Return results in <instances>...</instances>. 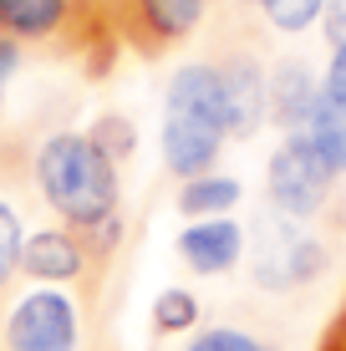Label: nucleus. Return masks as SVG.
Masks as SVG:
<instances>
[{
	"label": "nucleus",
	"mask_w": 346,
	"mask_h": 351,
	"mask_svg": "<svg viewBox=\"0 0 346 351\" xmlns=\"http://www.w3.org/2000/svg\"><path fill=\"white\" fill-rule=\"evenodd\" d=\"M36 189L46 209L62 219V229L82 234L92 260L107 265L123 245V168H117L87 132L62 128L41 138L36 148Z\"/></svg>",
	"instance_id": "nucleus-1"
},
{
	"label": "nucleus",
	"mask_w": 346,
	"mask_h": 351,
	"mask_svg": "<svg viewBox=\"0 0 346 351\" xmlns=\"http://www.w3.org/2000/svg\"><path fill=\"white\" fill-rule=\"evenodd\" d=\"M230 128H224V82L219 62H184L173 66L163 87V123H158V158L163 168L188 184L199 173H214Z\"/></svg>",
	"instance_id": "nucleus-2"
},
{
	"label": "nucleus",
	"mask_w": 346,
	"mask_h": 351,
	"mask_svg": "<svg viewBox=\"0 0 346 351\" xmlns=\"http://www.w3.org/2000/svg\"><path fill=\"white\" fill-rule=\"evenodd\" d=\"M0 36L21 51L82 62L87 71H107L123 51L107 0H0Z\"/></svg>",
	"instance_id": "nucleus-3"
},
{
	"label": "nucleus",
	"mask_w": 346,
	"mask_h": 351,
	"mask_svg": "<svg viewBox=\"0 0 346 351\" xmlns=\"http://www.w3.org/2000/svg\"><path fill=\"white\" fill-rule=\"evenodd\" d=\"M245 255H249V285L265 290V295H295V290H306L311 280H321L326 265H331V250L321 245L311 229L285 219L275 209L255 224Z\"/></svg>",
	"instance_id": "nucleus-4"
},
{
	"label": "nucleus",
	"mask_w": 346,
	"mask_h": 351,
	"mask_svg": "<svg viewBox=\"0 0 346 351\" xmlns=\"http://www.w3.org/2000/svg\"><path fill=\"white\" fill-rule=\"evenodd\" d=\"M336 193V173L326 168V158L311 148V143L295 132V138H280L275 153L265 163V199L270 209L285 214V219L306 224V219H321Z\"/></svg>",
	"instance_id": "nucleus-5"
},
{
	"label": "nucleus",
	"mask_w": 346,
	"mask_h": 351,
	"mask_svg": "<svg viewBox=\"0 0 346 351\" xmlns=\"http://www.w3.org/2000/svg\"><path fill=\"white\" fill-rule=\"evenodd\" d=\"M117 46L133 56H163L204 26L209 0H107Z\"/></svg>",
	"instance_id": "nucleus-6"
},
{
	"label": "nucleus",
	"mask_w": 346,
	"mask_h": 351,
	"mask_svg": "<svg viewBox=\"0 0 346 351\" xmlns=\"http://www.w3.org/2000/svg\"><path fill=\"white\" fill-rule=\"evenodd\" d=\"M77 346H82L77 300L62 295L56 285H41L10 306L5 351H77Z\"/></svg>",
	"instance_id": "nucleus-7"
},
{
	"label": "nucleus",
	"mask_w": 346,
	"mask_h": 351,
	"mask_svg": "<svg viewBox=\"0 0 346 351\" xmlns=\"http://www.w3.org/2000/svg\"><path fill=\"white\" fill-rule=\"evenodd\" d=\"M219 82H224V128H230V143H249L260 128H270V66L249 46L219 56Z\"/></svg>",
	"instance_id": "nucleus-8"
},
{
	"label": "nucleus",
	"mask_w": 346,
	"mask_h": 351,
	"mask_svg": "<svg viewBox=\"0 0 346 351\" xmlns=\"http://www.w3.org/2000/svg\"><path fill=\"white\" fill-rule=\"evenodd\" d=\"M245 245H249L245 224L234 214H224V219H188L173 239V255L194 275H224L245 260Z\"/></svg>",
	"instance_id": "nucleus-9"
},
{
	"label": "nucleus",
	"mask_w": 346,
	"mask_h": 351,
	"mask_svg": "<svg viewBox=\"0 0 346 351\" xmlns=\"http://www.w3.org/2000/svg\"><path fill=\"white\" fill-rule=\"evenodd\" d=\"M92 270H102V265L92 260V250L82 245V234H71L62 224L26 234L21 275H31V280H41V285H77V280H87Z\"/></svg>",
	"instance_id": "nucleus-10"
},
{
	"label": "nucleus",
	"mask_w": 346,
	"mask_h": 351,
	"mask_svg": "<svg viewBox=\"0 0 346 351\" xmlns=\"http://www.w3.org/2000/svg\"><path fill=\"white\" fill-rule=\"evenodd\" d=\"M316 97H321L316 66L306 62V56H280V62L270 66V128H275L280 138L306 132V123H311V112H316Z\"/></svg>",
	"instance_id": "nucleus-11"
},
{
	"label": "nucleus",
	"mask_w": 346,
	"mask_h": 351,
	"mask_svg": "<svg viewBox=\"0 0 346 351\" xmlns=\"http://www.w3.org/2000/svg\"><path fill=\"white\" fill-rule=\"evenodd\" d=\"M240 199H245V184L234 173H199V178H188V184H178V199H173V209L184 214V219H224V214H234L240 209Z\"/></svg>",
	"instance_id": "nucleus-12"
},
{
	"label": "nucleus",
	"mask_w": 346,
	"mask_h": 351,
	"mask_svg": "<svg viewBox=\"0 0 346 351\" xmlns=\"http://www.w3.org/2000/svg\"><path fill=\"white\" fill-rule=\"evenodd\" d=\"M306 143L326 158V168L336 178H346V107L341 102H331L326 92L316 97V112H311V123H306V132H301Z\"/></svg>",
	"instance_id": "nucleus-13"
},
{
	"label": "nucleus",
	"mask_w": 346,
	"mask_h": 351,
	"mask_svg": "<svg viewBox=\"0 0 346 351\" xmlns=\"http://www.w3.org/2000/svg\"><path fill=\"white\" fill-rule=\"evenodd\" d=\"M199 316H204V306H199V295L188 285H163L158 295H153V311H148V321H153L158 336H194Z\"/></svg>",
	"instance_id": "nucleus-14"
},
{
	"label": "nucleus",
	"mask_w": 346,
	"mask_h": 351,
	"mask_svg": "<svg viewBox=\"0 0 346 351\" xmlns=\"http://www.w3.org/2000/svg\"><path fill=\"white\" fill-rule=\"evenodd\" d=\"M255 10L265 16L270 31H280V36H306L311 26H321L326 0H255Z\"/></svg>",
	"instance_id": "nucleus-15"
},
{
	"label": "nucleus",
	"mask_w": 346,
	"mask_h": 351,
	"mask_svg": "<svg viewBox=\"0 0 346 351\" xmlns=\"http://www.w3.org/2000/svg\"><path fill=\"white\" fill-rule=\"evenodd\" d=\"M87 138L97 143V148H102V153H107V158H112L117 168H123V163L138 153V123H133L127 112H102L97 123L87 128Z\"/></svg>",
	"instance_id": "nucleus-16"
},
{
	"label": "nucleus",
	"mask_w": 346,
	"mask_h": 351,
	"mask_svg": "<svg viewBox=\"0 0 346 351\" xmlns=\"http://www.w3.org/2000/svg\"><path fill=\"white\" fill-rule=\"evenodd\" d=\"M21 250H26V229H21V214L0 199V295L16 285L21 275Z\"/></svg>",
	"instance_id": "nucleus-17"
},
{
	"label": "nucleus",
	"mask_w": 346,
	"mask_h": 351,
	"mask_svg": "<svg viewBox=\"0 0 346 351\" xmlns=\"http://www.w3.org/2000/svg\"><path fill=\"white\" fill-rule=\"evenodd\" d=\"M184 351H275V346L260 341V336L245 331V326H204V331L188 336Z\"/></svg>",
	"instance_id": "nucleus-18"
},
{
	"label": "nucleus",
	"mask_w": 346,
	"mask_h": 351,
	"mask_svg": "<svg viewBox=\"0 0 346 351\" xmlns=\"http://www.w3.org/2000/svg\"><path fill=\"white\" fill-rule=\"evenodd\" d=\"M321 41H326V51H341V46H346V0H326V16H321Z\"/></svg>",
	"instance_id": "nucleus-19"
},
{
	"label": "nucleus",
	"mask_w": 346,
	"mask_h": 351,
	"mask_svg": "<svg viewBox=\"0 0 346 351\" xmlns=\"http://www.w3.org/2000/svg\"><path fill=\"white\" fill-rule=\"evenodd\" d=\"M321 92H326L331 102H341V107H346V46L326 56V71H321Z\"/></svg>",
	"instance_id": "nucleus-20"
},
{
	"label": "nucleus",
	"mask_w": 346,
	"mask_h": 351,
	"mask_svg": "<svg viewBox=\"0 0 346 351\" xmlns=\"http://www.w3.org/2000/svg\"><path fill=\"white\" fill-rule=\"evenodd\" d=\"M21 62H26V51H21L16 41H5V36H0V87H10V77L21 71Z\"/></svg>",
	"instance_id": "nucleus-21"
},
{
	"label": "nucleus",
	"mask_w": 346,
	"mask_h": 351,
	"mask_svg": "<svg viewBox=\"0 0 346 351\" xmlns=\"http://www.w3.org/2000/svg\"><path fill=\"white\" fill-rule=\"evenodd\" d=\"M331 326H341V331H346V306L336 311V321H331Z\"/></svg>",
	"instance_id": "nucleus-22"
},
{
	"label": "nucleus",
	"mask_w": 346,
	"mask_h": 351,
	"mask_svg": "<svg viewBox=\"0 0 346 351\" xmlns=\"http://www.w3.org/2000/svg\"><path fill=\"white\" fill-rule=\"evenodd\" d=\"M0 112H5V87H0Z\"/></svg>",
	"instance_id": "nucleus-23"
},
{
	"label": "nucleus",
	"mask_w": 346,
	"mask_h": 351,
	"mask_svg": "<svg viewBox=\"0 0 346 351\" xmlns=\"http://www.w3.org/2000/svg\"><path fill=\"white\" fill-rule=\"evenodd\" d=\"M245 5H255V0H245Z\"/></svg>",
	"instance_id": "nucleus-24"
}]
</instances>
